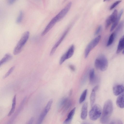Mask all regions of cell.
Instances as JSON below:
<instances>
[{
    "instance_id": "6da1fadb",
    "label": "cell",
    "mask_w": 124,
    "mask_h": 124,
    "mask_svg": "<svg viewBox=\"0 0 124 124\" xmlns=\"http://www.w3.org/2000/svg\"><path fill=\"white\" fill-rule=\"evenodd\" d=\"M113 110L112 101L110 100H107L105 102L100 119V122L103 124L108 122Z\"/></svg>"
},
{
    "instance_id": "7a4b0ae2",
    "label": "cell",
    "mask_w": 124,
    "mask_h": 124,
    "mask_svg": "<svg viewBox=\"0 0 124 124\" xmlns=\"http://www.w3.org/2000/svg\"><path fill=\"white\" fill-rule=\"evenodd\" d=\"M30 32L28 31L25 32L23 34L14 49L13 53L15 55L18 54L21 52L28 40Z\"/></svg>"
},
{
    "instance_id": "3957f363",
    "label": "cell",
    "mask_w": 124,
    "mask_h": 124,
    "mask_svg": "<svg viewBox=\"0 0 124 124\" xmlns=\"http://www.w3.org/2000/svg\"><path fill=\"white\" fill-rule=\"evenodd\" d=\"M94 65L96 68L101 71L106 70L108 67V62L105 56L103 54L99 55L95 61Z\"/></svg>"
},
{
    "instance_id": "277c9868",
    "label": "cell",
    "mask_w": 124,
    "mask_h": 124,
    "mask_svg": "<svg viewBox=\"0 0 124 124\" xmlns=\"http://www.w3.org/2000/svg\"><path fill=\"white\" fill-rule=\"evenodd\" d=\"M89 113V116L92 120H96L101 116L102 113L101 108L100 105L95 104L92 106Z\"/></svg>"
},
{
    "instance_id": "5b68a950",
    "label": "cell",
    "mask_w": 124,
    "mask_h": 124,
    "mask_svg": "<svg viewBox=\"0 0 124 124\" xmlns=\"http://www.w3.org/2000/svg\"><path fill=\"white\" fill-rule=\"evenodd\" d=\"M101 38V36L99 35L92 40L88 44L85 50V57L86 58L91 51L98 44Z\"/></svg>"
},
{
    "instance_id": "8992f818",
    "label": "cell",
    "mask_w": 124,
    "mask_h": 124,
    "mask_svg": "<svg viewBox=\"0 0 124 124\" xmlns=\"http://www.w3.org/2000/svg\"><path fill=\"white\" fill-rule=\"evenodd\" d=\"M61 20L57 14L50 21L42 32L41 35L43 36L47 33L58 22Z\"/></svg>"
},
{
    "instance_id": "52a82bcc",
    "label": "cell",
    "mask_w": 124,
    "mask_h": 124,
    "mask_svg": "<svg viewBox=\"0 0 124 124\" xmlns=\"http://www.w3.org/2000/svg\"><path fill=\"white\" fill-rule=\"evenodd\" d=\"M75 50V47L73 45L70 47L67 52L61 58L59 62L60 65H61L66 60L70 58L73 55Z\"/></svg>"
},
{
    "instance_id": "ba28073f",
    "label": "cell",
    "mask_w": 124,
    "mask_h": 124,
    "mask_svg": "<svg viewBox=\"0 0 124 124\" xmlns=\"http://www.w3.org/2000/svg\"><path fill=\"white\" fill-rule=\"evenodd\" d=\"M70 27H68L65 30L57 42L52 47L50 53V56L53 55L55 53L58 47L63 41L67 34L70 30Z\"/></svg>"
},
{
    "instance_id": "9c48e42d",
    "label": "cell",
    "mask_w": 124,
    "mask_h": 124,
    "mask_svg": "<svg viewBox=\"0 0 124 124\" xmlns=\"http://www.w3.org/2000/svg\"><path fill=\"white\" fill-rule=\"evenodd\" d=\"M117 11L115 9L106 21L105 28L106 29L112 23H113L117 18Z\"/></svg>"
},
{
    "instance_id": "30bf717a",
    "label": "cell",
    "mask_w": 124,
    "mask_h": 124,
    "mask_svg": "<svg viewBox=\"0 0 124 124\" xmlns=\"http://www.w3.org/2000/svg\"><path fill=\"white\" fill-rule=\"evenodd\" d=\"M113 91L115 95H119L124 91V86L122 84L116 85L113 87Z\"/></svg>"
},
{
    "instance_id": "8fae6325",
    "label": "cell",
    "mask_w": 124,
    "mask_h": 124,
    "mask_svg": "<svg viewBox=\"0 0 124 124\" xmlns=\"http://www.w3.org/2000/svg\"><path fill=\"white\" fill-rule=\"evenodd\" d=\"M116 104L119 108H124V91L119 95L116 100Z\"/></svg>"
},
{
    "instance_id": "7c38bea8",
    "label": "cell",
    "mask_w": 124,
    "mask_h": 124,
    "mask_svg": "<svg viewBox=\"0 0 124 124\" xmlns=\"http://www.w3.org/2000/svg\"><path fill=\"white\" fill-rule=\"evenodd\" d=\"M88 104L87 102H85L83 105L81 109V118L83 120H85L87 115Z\"/></svg>"
},
{
    "instance_id": "4fadbf2b",
    "label": "cell",
    "mask_w": 124,
    "mask_h": 124,
    "mask_svg": "<svg viewBox=\"0 0 124 124\" xmlns=\"http://www.w3.org/2000/svg\"><path fill=\"white\" fill-rule=\"evenodd\" d=\"M76 109V108L74 107L70 112L67 118L64 121L63 124H69L70 123L75 114Z\"/></svg>"
},
{
    "instance_id": "5bb4252c",
    "label": "cell",
    "mask_w": 124,
    "mask_h": 124,
    "mask_svg": "<svg viewBox=\"0 0 124 124\" xmlns=\"http://www.w3.org/2000/svg\"><path fill=\"white\" fill-rule=\"evenodd\" d=\"M98 86H96L93 89L90 97V104L91 107L93 105L95 100V92L98 89Z\"/></svg>"
},
{
    "instance_id": "9a60e30c",
    "label": "cell",
    "mask_w": 124,
    "mask_h": 124,
    "mask_svg": "<svg viewBox=\"0 0 124 124\" xmlns=\"http://www.w3.org/2000/svg\"><path fill=\"white\" fill-rule=\"evenodd\" d=\"M123 12V10H121L120 12L118 15H117V18L112 23V24L110 30V31H112L118 25Z\"/></svg>"
},
{
    "instance_id": "2e32d148",
    "label": "cell",
    "mask_w": 124,
    "mask_h": 124,
    "mask_svg": "<svg viewBox=\"0 0 124 124\" xmlns=\"http://www.w3.org/2000/svg\"><path fill=\"white\" fill-rule=\"evenodd\" d=\"M124 48V35L120 39L117 47V54L120 53Z\"/></svg>"
},
{
    "instance_id": "e0dca14e",
    "label": "cell",
    "mask_w": 124,
    "mask_h": 124,
    "mask_svg": "<svg viewBox=\"0 0 124 124\" xmlns=\"http://www.w3.org/2000/svg\"><path fill=\"white\" fill-rule=\"evenodd\" d=\"M68 101V99L67 97H64L61 99L59 103V110L61 111L64 107Z\"/></svg>"
},
{
    "instance_id": "ac0fdd59",
    "label": "cell",
    "mask_w": 124,
    "mask_h": 124,
    "mask_svg": "<svg viewBox=\"0 0 124 124\" xmlns=\"http://www.w3.org/2000/svg\"><path fill=\"white\" fill-rule=\"evenodd\" d=\"M89 79L90 82L92 84H94L96 81L94 70L93 69L90 70L89 72Z\"/></svg>"
},
{
    "instance_id": "d6986e66",
    "label": "cell",
    "mask_w": 124,
    "mask_h": 124,
    "mask_svg": "<svg viewBox=\"0 0 124 124\" xmlns=\"http://www.w3.org/2000/svg\"><path fill=\"white\" fill-rule=\"evenodd\" d=\"M12 56L10 54H6L0 61V66L10 60L12 58Z\"/></svg>"
},
{
    "instance_id": "ffe728a7",
    "label": "cell",
    "mask_w": 124,
    "mask_h": 124,
    "mask_svg": "<svg viewBox=\"0 0 124 124\" xmlns=\"http://www.w3.org/2000/svg\"><path fill=\"white\" fill-rule=\"evenodd\" d=\"M48 112L47 110L44 109L39 116L37 122V124H39L42 123Z\"/></svg>"
},
{
    "instance_id": "44dd1931",
    "label": "cell",
    "mask_w": 124,
    "mask_h": 124,
    "mask_svg": "<svg viewBox=\"0 0 124 124\" xmlns=\"http://www.w3.org/2000/svg\"><path fill=\"white\" fill-rule=\"evenodd\" d=\"M16 103V95L14 96L12 101V107L11 109L8 114V116H9L12 114L14 112L15 109Z\"/></svg>"
},
{
    "instance_id": "7402d4cb",
    "label": "cell",
    "mask_w": 124,
    "mask_h": 124,
    "mask_svg": "<svg viewBox=\"0 0 124 124\" xmlns=\"http://www.w3.org/2000/svg\"><path fill=\"white\" fill-rule=\"evenodd\" d=\"M116 34L114 32L112 33L110 36L107 44V46H109L113 43Z\"/></svg>"
},
{
    "instance_id": "603a6c76",
    "label": "cell",
    "mask_w": 124,
    "mask_h": 124,
    "mask_svg": "<svg viewBox=\"0 0 124 124\" xmlns=\"http://www.w3.org/2000/svg\"><path fill=\"white\" fill-rule=\"evenodd\" d=\"M87 90V89L85 90L82 93L79 99V102L81 103L83 102L85 99L86 96Z\"/></svg>"
},
{
    "instance_id": "cb8c5ba5",
    "label": "cell",
    "mask_w": 124,
    "mask_h": 124,
    "mask_svg": "<svg viewBox=\"0 0 124 124\" xmlns=\"http://www.w3.org/2000/svg\"><path fill=\"white\" fill-rule=\"evenodd\" d=\"M23 16V11H20L19 13L18 16L17 17L16 22L17 23H20L22 21Z\"/></svg>"
},
{
    "instance_id": "d4e9b609",
    "label": "cell",
    "mask_w": 124,
    "mask_h": 124,
    "mask_svg": "<svg viewBox=\"0 0 124 124\" xmlns=\"http://www.w3.org/2000/svg\"><path fill=\"white\" fill-rule=\"evenodd\" d=\"M15 67L14 66H13L10 68L8 70L7 73L4 76L3 78H5L9 76L11 73L15 69Z\"/></svg>"
},
{
    "instance_id": "484cf974",
    "label": "cell",
    "mask_w": 124,
    "mask_h": 124,
    "mask_svg": "<svg viewBox=\"0 0 124 124\" xmlns=\"http://www.w3.org/2000/svg\"><path fill=\"white\" fill-rule=\"evenodd\" d=\"M71 104V101H68L64 107V109L63 111V113H65L67 110L70 107Z\"/></svg>"
},
{
    "instance_id": "4316f807",
    "label": "cell",
    "mask_w": 124,
    "mask_h": 124,
    "mask_svg": "<svg viewBox=\"0 0 124 124\" xmlns=\"http://www.w3.org/2000/svg\"><path fill=\"white\" fill-rule=\"evenodd\" d=\"M110 124H122V122L120 120L115 119L112 120L110 122Z\"/></svg>"
},
{
    "instance_id": "83f0119b",
    "label": "cell",
    "mask_w": 124,
    "mask_h": 124,
    "mask_svg": "<svg viewBox=\"0 0 124 124\" xmlns=\"http://www.w3.org/2000/svg\"><path fill=\"white\" fill-rule=\"evenodd\" d=\"M122 1L121 0H119L114 2L112 4L110 8V9L111 10L115 8L117 5L120 3Z\"/></svg>"
},
{
    "instance_id": "f1b7e54d",
    "label": "cell",
    "mask_w": 124,
    "mask_h": 124,
    "mask_svg": "<svg viewBox=\"0 0 124 124\" xmlns=\"http://www.w3.org/2000/svg\"><path fill=\"white\" fill-rule=\"evenodd\" d=\"M123 22H121L119 24L118 26L116 28V32H114L116 33L118 31H120L123 28Z\"/></svg>"
},
{
    "instance_id": "f546056e",
    "label": "cell",
    "mask_w": 124,
    "mask_h": 124,
    "mask_svg": "<svg viewBox=\"0 0 124 124\" xmlns=\"http://www.w3.org/2000/svg\"><path fill=\"white\" fill-rule=\"evenodd\" d=\"M102 29V27L101 25L99 26L97 28L95 33V35H98L101 31Z\"/></svg>"
},
{
    "instance_id": "4dcf8cb0",
    "label": "cell",
    "mask_w": 124,
    "mask_h": 124,
    "mask_svg": "<svg viewBox=\"0 0 124 124\" xmlns=\"http://www.w3.org/2000/svg\"><path fill=\"white\" fill-rule=\"evenodd\" d=\"M69 67L70 69L73 71H74L75 70V66L73 65H69Z\"/></svg>"
},
{
    "instance_id": "1f68e13d",
    "label": "cell",
    "mask_w": 124,
    "mask_h": 124,
    "mask_svg": "<svg viewBox=\"0 0 124 124\" xmlns=\"http://www.w3.org/2000/svg\"><path fill=\"white\" fill-rule=\"evenodd\" d=\"M34 120V118L33 117H31L28 121L27 124H31L33 123Z\"/></svg>"
},
{
    "instance_id": "d6a6232c",
    "label": "cell",
    "mask_w": 124,
    "mask_h": 124,
    "mask_svg": "<svg viewBox=\"0 0 124 124\" xmlns=\"http://www.w3.org/2000/svg\"><path fill=\"white\" fill-rule=\"evenodd\" d=\"M16 0H9L8 3L10 5H11L14 3Z\"/></svg>"
},
{
    "instance_id": "836d02e7",
    "label": "cell",
    "mask_w": 124,
    "mask_h": 124,
    "mask_svg": "<svg viewBox=\"0 0 124 124\" xmlns=\"http://www.w3.org/2000/svg\"><path fill=\"white\" fill-rule=\"evenodd\" d=\"M122 54H124V50H123V52H122Z\"/></svg>"
},
{
    "instance_id": "e575fe53",
    "label": "cell",
    "mask_w": 124,
    "mask_h": 124,
    "mask_svg": "<svg viewBox=\"0 0 124 124\" xmlns=\"http://www.w3.org/2000/svg\"><path fill=\"white\" fill-rule=\"evenodd\" d=\"M107 0H103V1L104 2V1H107Z\"/></svg>"
}]
</instances>
